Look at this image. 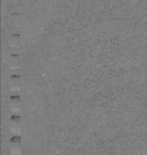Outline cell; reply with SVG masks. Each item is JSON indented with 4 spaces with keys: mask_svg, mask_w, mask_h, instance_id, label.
<instances>
[{
    "mask_svg": "<svg viewBox=\"0 0 147 155\" xmlns=\"http://www.w3.org/2000/svg\"><path fill=\"white\" fill-rule=\"evenodd\" d=\"M10 104L13 108H19L21 106V97L18 94H13L10 97Z\"/></svg>",
    "mask_w": 147,
    "mask_h": 155,
    "instance_id": "4",
    "label": "cell"
},
{
    "mask_svg": "<svg viewBox=\"0 0 147 155\" xmlns=\"http://www.w3.org/2000/svg\"><path fill=\"white\" fill-rule=\"evenodd\" d=\"M8 1L12 6H18L21 4V0H8Z\"/></svg>",
    "mask_w": 147,
    "mask_h": 155,
    "instance_id": "8",
    "label": "cell"
},
{
    "mask_svg": "<svg viewBox=\"0 0 147 155\" xmlns=\"http://www.w3.org/2000/svg\"><path fill=\"white\" fill-rule=\"evenodd\" d=\"M21 116L19 114H14V115H12L11 116V118H10V124H11V126L13 127V128H15V129H18L19 127H20V124H21Z\"/></svg>",
    "mask_w": 147,
    "mask_h": 155,
    "instance_id": "5",
    "label": "cell"
},
{
    "mask_svg": "<svg viewBox=\"0 0 147 155\" xmlns=\"http://www.w3.org/2000/svg\"><path fill=\"white\" fill-rule=\"evenodd\" d=\"M21 136H19V135H14V136L11 137L10 139V145L12 148H14V149H17V148H19L21 146Z\"/></svg>",
    "mask_w": 147,
    "mask_h": 155,
    "instance_id": "6",
    "label": "cell"
},
{
    "mask_svg": "<svg viewBox=\"0 0 147 155\" xmlns=\"http://www.w3.org/2000/svg\"><path fill=\"white\" fill-rule=\"evenodd\" d=\"M20 63H21V58H20V55L17 53H14L11 55L10 57V64L11 67L13 68H19L20 67Z\"/></svg>",
    "mask_w": 147,
    "mask_h": 155,
    "instance_id": "2",
    "label": "cell"
},
{
    "mask_svg": "<svg viewBox=\"0 0 147 155\" xmlns=\"http://www.w3.org/2000/svg\"><path fill=\"white\" fill-rule=\"evenodd\" d=\"M10 20L14 27H18L21 23V18H20V14L19 13H12L10 16Z\"/></svg>",
    "mask_w": 147,
    "mask_h": 155,
    "instance_id": "7",
    "label": "cell"
},
{
    "mask_svg": "<svg viewBox=\"0 0 147 155\" xmlns=\"http://www.w3.org/2000/svg\"><path fill=\"white\" fill-rule=\"evenodd\" d=\"M10 82H11V87L12 88H19L21 84V76L19 74H13L10 78Z\"/></svg>",
    "mask_w": 147,
    "mask_h": 155,
    "instance_id": "3",
    "label": "cell"
},
{
    "mask_svg": "<svg viewBox=\"0 0 147 155\" xmlns=\"http://www.w3.org/2000/svg\"><path fill=\"white\" fill-rule=\"evenodd\" d=\"M8 43H10L11 47L18 48L21 43V38L20 35L18 33H15V34H11V36L8 37Z\"/></svg>",
    "mask_w": 147,
    "mask_h": 155,
    "instance_id": "1",
    "label": "cell"
}]
</instances>
